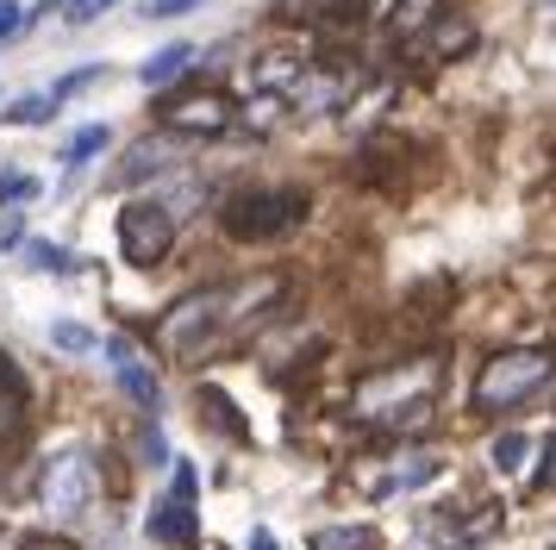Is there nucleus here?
Segmentation results:
<instances>
[{
    "label": "nucleus",
    "instance_id": "f257e3e1",
    "mask_svg": "<svg viewBox=\"0 0 556 550\" xmlns=\"http://www.w3.org/2000/svg\"><path fill=\"white\" fill-rule=\"evenodd\" d=\"M288 300V275L256 270V275H226V282H201L181 300H169L151 325L156 357L169 363H201L213 350L238 345L251 325H263Z\"/></svg>",
    "mask_w": 556,
    "mask_h": 550
},
{
    "label": "nucleus",
    "instance_id": "f03ea898",
    "mask_svg": "<svg viewBox=\"0 0 556 550\" xmlns=\"http://www.w3.org/2000/svg\"><path fill=\"white\" fill-rule=\"evenodd\" d=\"M438 382H444V357H401V363H381L356 382V420L388 425V432H419L431 420V400H438Z\"/></svg>",
    "mask_w": 556,
    "mask_h": 550
},
{
    "label": "nucleus",
    "instance_id": "7ed1b4c3",
    "mask_svg": "<svg viewBox=\"0 0 556 550\" xmlns=\"http://www.w3.org/2000/svg\"><path fill=\"white\" fill-rule=\"evenodd\" d=\"M313 213V195L294 182H251V188H231L219 200V232L231 245H276L288 232H301Z\"/></svg>",
    "mask_w": 556,
    "mask_h": 550
},
{
    "label": "nucleus",
    "instance_id": "20e7f679",
    "mask_svg": "<svg viewBox=\"0 0 556 550\" xmlns=\"http://www.w3.org/2000/svg\"><path fill=\"white\" fill-rule=\"evenodd\" d=\"M551 382H556V350H544V345L494 350L476 370L469 407H476V413H513V407H526L531 395H544Z\"/></svg>",
    "mask_w": 556,
    "mask_h": 550
},
{
    "label": "nucleus",
    "instance_id": "39448f33",
    "mask_svg": "<svg viewBox=\"0 0 556 550\" xmlns=\"http://www.w3.org/2000/svg\"><path fill=\"white\" fill-rule=\"evenodd\" d=\"M156 125L163 138H188V145H213V138H231L238 132V107H231L226 88H176V95L156 100Z\"/></svg>",
    "mask_w": 556,
    "mask_h": 550
},
{
    "label": "nucleus",
    "instance_id": "423d86ee",
    "mask_svg": "<svg viewBox=\"0 0 556 550\" xmlns=\"http://www.w3.org/2000/svg\"><path fill=\"white\" fill-rule=\"evenodd\" d=\"M38 507H45L51 525H76L94 507V457L81 445H63L45 457V470H38Z\"/></svg>",
    "mask_w": 556,
    "mask_h": 550
},
{
    "label": "nucleus",
    "instance_id": "0eeeda50",
    "mask_svg": "<svg viewBox=\"0 0 556 550\" xmlns=\"http://www.w3.org/2000/svg\"><path fill=\"white\" fill-rule=\"evenodd\" d=\"M113 238H119V257H126L131 270H156V263H169V250H176V220L163 213L156 195H138V200L119 207Z\"/></svg>",
    "mask_w": 556,
    "mask_h": 550
},
{
    "label": "nucleus",
    "instance_id": "6e6552de",
    "mask_svg": "<svg viewBox=\"0 0 556 550\" xmlns=\"http://www.w3.org/2000/svg\"><path fill=\"white\" fill-rule=\"evenodd\" d=\"M376 13V0H276L281 25H306L319 38H356Z\"/></svg>",
    "mask_w": 556,
    "mask_h": 550
},
{
    "label": "nucleus",
    "instance_id": "1a4fd4ad",
    "mask_svg": "<svg viewBox=\"0 0 556 550\" xmlns=\"http://www.w3.org/2000/svg\"><path fill=\"white\" fill-rule=\"evenodd\" d=\"M101 350H106V370H113V382L131 395V407H144V413L156 420V413H163V382H156L151 363L131 350V338H106Z\"/></svg>",
    "mask_w": 556,
    "mask_h": 550
},
{
    "label": "nucleus",
    "instance_id": "9d476101",
    "mask_svg": "<svg viewBox=\"0 0 556 550\" xmlns=\"http://www.w3.org/2000/svg\"><path fill=\"white\" fill-rule=\"evenodd\" d=\"M438 20H444V0H394V7H388V45L419 50Z\"/></svg>",
    "mask_w": 556,
    "mask_h": 550
},
{
    "label": "nucleus",
    "instance_id": "9b49d317",
    "mask_svg": "<svg viewBox=\"0 0 556 550\" xmlns=\"http://www.w3.org/2000/svg\"><path fill=\"white\" fill-rule=\"evenodd\" d=\"M151 538L169 545V550H194L201 545V513H194L188 500H163V507L151 513Z\"/></svg>",
    "mask_w": 556,
    "mask_h": 550
},
{
    "label": "nucleus",
    "instance_id": "f8f14e48",
    "mask_svg": "<svg viewBox=\"0 0 556 550\" xmlns=\"http://www.w3.org/2000/svg\"><path fill=\"white\" fill-rule=\"evenodd\" d=\"M176 170V157H169V145H163V138H144V145H131L126 150V163H119V170H113V182H119V188H131V182H144V175H169Z\"/></svg>",
    "mask_w": 556,
    "mask_h": 550
},
{
    "label": "nucleus",
    "instance_id": "ddd939ff",
    "mask_svg": "<svg viewBox=\"0 0 556 550\" xmlns=\"http://www.w3.org/2000/svg\"><path fill=\"white\" fill-rule=\"evenodd\" d=\"M194 57H201V50L194 45H163L156 50V57H144V70H138V82H144V88H169V82H176V75H188L194 70Z\"/></svg>",
    "mask_w": 556,
    "mask_h": 550
},
{
    "label": "nucleus",
    "instance_id": "4468645a",
    "mask_svg": "<svg viewBox=\"0 0 556 550\" xmlns=\"http://www.w3.org/2000/svg\"><path fill=\"white\" fill-rule=\"evenodd\" d=\"M469 45H476V25H469V20H451V13H444V20L431 25V38L419 45V57H438V63H451V57H463Z\"/></svg>",
    "mask_w": 556,
    "mask_h": 550
},
{
    "label": "nucleus",
    "instance_id": "2eb2a0df",
    "mask_svg": "<svg viewBox=\"0 0 556 550\" xmlns=\"http://www.w3.org/2000/svg\"><path fill=\"white\" fill-rule=\"evenodd\" d=\"M306 550H381V532L376 525H319Z\"/></svg>",
    "mask_w": 556,
    "mask_h": 550
},
{
    "label": "nucleus",
    "instance_id": "dca6fc26",
    "mask_svg": "<svg viewBox=\"0 0 556 550\" xmlns=\"http://www.w3.org/2000/svg\"><path fill=\"white\" fill-rule=\"evenodd\" d=\"M106 145H113V125H106V120H88V125H76V132H70L63 163H70V170H81V163H94Z\"/></svg>",
    "mask_w": 556,
    "mask_h": 550
},
{
    "label": "nucleus",
    "instance_id": "f3484780",
    "mask_svg": "<svg viewBox=\"0 0 556 550\" xmlns=\"http://www.w3.org/2000/svg\"><path fill=\"white\" fill-rule=\"evenodd\" d=\"M56 120V100L51 95H20L13 107H0V125H20V132H31V125H51Z\"/></svg>",
    "mask_w": 556,
    "mask_h": 550
},
{
    "label": "nucleus",
    "instance_id": "a211bd4d",
    "mask_svg": "<svg viewBox=\"0 0 556 550\" xmlns=\"http://www.w3.org/2000/svg\"><path fill=\"white\" fill-rule=\"evenodd\" d=\"M26 263L31 270H51V275H76V250L51 245V238H26Z\"/></svg>",
    "mask_w": 556,
    "mask_h": 550
},
{
    "label": "nucleus",
    "instance_id": "6ab92c4d",
    "mask_svg": "<svg viewBox=\"0 0 556 550\" xmlns=\"http://www.w3.org/2000/svg\"><path fill=\"white\" fill-rule=\"evenodd\" d=\"M526 457H531L526 432H501V438H494V450H488V463H494L501 475H519V470H526Z\"/></svg>",
    "mask_w": 556,
    "mask_h": 550
},
{
    "label": "nucleus",
    "instance_id": "aec40b11",
    "mask_svg": "<svg viewBox=\"0 0 556 550\" xmlns=\"http://www.w3.org/2000/svg\"><path fill=\"white\" fill-rule=\"evenodd\" d=\"M38 195H45V182H38V175L0 170V207H7V213H20V207H26V200H38Z\"/></svg>",
    "mask_w": 556,
    "mask_h": 550
},
{
    "label": "nucleus",
    "instance_id": "412c9836",
    "mask_svg": "<svg viewBox=\"0 0 556 550\" xmlns=\"http://www.w3.org/2000/svg\"><path fill=\"white\" fill-rule=\"evenodd\" d=\"M0 400H7V407H31V382L7 350H0Z\"/></svg>",
    "mask_w": 556,
    "mask_h": 550
},
{
    "label": "nucleus",
    "instance_id": "4be33fe9",
    "mask_svg": "<svg viewBox=\"0 0 556 550\" xmlns=\"http://www.w3.org/2000/svg\"><path fill=\"white\" fill-rule=\"evenodd\" d=\"M51 345H56V350H76V357H88V350H101V338H94L88 325H76V320H56V325H51Z\"/></svg>",
    "mask_w": 556,
    "mask_h": 550
},
{
    "label": "nucleus",
    "instance_id": "5701e85b",
    "mask_svg": "<svg viewBox=\"0 0 556 550\" xmlns=\"http://www.w3.org/2000/svg\"><path fill=\"white\" fill-rule=\"evenodd\" d=\"M101 75H106V63H81V70H70V75H63V82L51 88V100L63 107L70 95H81V88H88V82H101Z\"/></svg>",
    "mask_w": 556,
    "mask_h": 550
},
{
    "label": "nucleus",
    "instance_id": "b1692460",
    "mask_svg": "<svg viewBox=\"0 0 556 550\" xmlns=\"http://www.w3.org/2000/svg\"><path fill=\"white\" fill-rule=\"evenodd\" d=\"M206 413H213V425H226V432H231V438H251V432H244V425H238V420H231V400L226 395H219V388H206Z\"/></svg>",
    "mask_w": 556,
    "mask_h": 550
},
{
    "label": "nucleus",
    "instance_id": "393cba45",
    "mask_svg": "<svg viewBox=\"0 0 556 550\" xmlns=\"http://www.w3.org/2000/svg\"><path fill=\"white\" fill-rule=\"evenodd\" d=\"M531 495H556V432L544 438V463L531 475Z\"/></svg>",
    "mask_w": 556,
    "mask_h": 550
},
{
    "label": "nucleus",
    "instance_id": "a878e982",
    "mask_svg": "<svg viewBox=\"0 0 556 550\" xmlns=\"http://www.w3.org/2000/svg\"><path fill=\"white\" fill-rule=\"evenodd\" d=\"M194 7H206V0H144V20H181Z\"/></svg>",
    "mask_w": 556,
    "mask_h": 550
},
{
    "label": "nucleus",
    "instance_id": "bb28decb",
    "mask_svg": "<svg viewBox=\"0 0 556 550\" xmlns=\"http://www.w3.org/2000/svg\"><path fill=\"white\" fill-rule=\"evenodd\" d=\"M20 32H26V7H20V0H0V45L20 38Z\"/></svg>",
    "mask_w": 556,
    "mask_h": 550
},
{
    "label": "nucleus",
    "instance_id": "cd10ccee",
    "mask_svg": "<svg viewBox=\"0 0 556 550\" xmlns=\"http://www.w3.org/2000/svg\"><path fill=\"white\" fill-rule=\"evenodd\" d=\"M106 7H119V0H70V20L88 25V20H101Z\"/></svg>",
    "mask_w": 556,
    "mask_h": 550
},
{
    "label": "nucleus",
    "instance_id": "c85d7f7f",
    "mask_svg": "<svg viewBox=\"0 0 556 550\" xmlns=\"http://www.w3.org/2000/svg\"><path fill=\"white\" fill-rule=\"evenodd\" d=\"M194 488H201L194 463H176V500H194Z\"/></svg>",
    "mask_w": 556,
    "mask_h": 550
},
{
    "label": "nucleus",
    "instance_id": "c756f323",
    "mask_svg": "<svg viewBox=\"0 0 556 550\" xmlns=\"http://www.w3.org/2000/svg\"><path fill=\"white\" fill-rule=\"evenodd\" d=\"M20 550H76L70 538H51V532H31V538H20Z\"/></svg>",
    "mask_w": 556,
    "mask_h": 550
},
{
    "label": "nucleus",
    "instance_id": "7c9ffc66",
    "mask_svg": "<svg viewBox=\"0 0 556 550\" xmlns=\"http://www.w3.org/2000/svg\"><path fill=\"white\" fill-rule=\"evenodd\" d=\"M0 245H26V232H20V213H7V220H0Z\"/></svg>",
    "mask_w": 556,
    "mask_h": 550
},
{
    "label": "nucleus",
    "instance_id": "2f4dec72",
    "mask_svg": "<svg viewBox=\"0 0 556 550\" xmlns=\"http://www.w3.org/2000/svg\"><path fill=\"white\" fill-rule=\"evenodd\" d=\"M144 463H169V450H163V438H156V432H144Z\"/></svg>",
    "mask_w": 556,
    "mask_h": 550
},
{
    "label": "nucleus",
    "instance_id": "473e14b6",
    "mask_svg": "<svg viewBox=\"0 0 556 550\" xmlns=\"http://www.w3.org/2000/svg\"><path fill=\"white\" fill-rule=\"evenodd\" d=\"M251 550H276V538L269 532H251Z\"/></svg>",
    "mask_w": 556,
    "mask_h": 550
},
{
    "label": "nucleus",
    "instance_id": "72a5a7b5",
    "mask_svg": "<svg viewBox=\"0 0 556 550\" xmlns=\"http://www.w3.org/2000/svg\"><path fill=\"white\" fill-rule=\"evenodd\" d=\"M20 420V407H7V400H0V425H13Z\"/></svg>",
    "mask_w": 556,
    "mask_h": 550
},
{
    "label": "nucleus",
    "instance_id": "f704fd0d",
    "mask_svg": "<svg viewBox=\"0 0 556 550\" xmlns=\"http://www.w3.org/2000/svg\"><path fill=\"white\" fill-rule=\"evenodd\" d=\"M0 550H20V545H7V538H0Z\"/></svg>",
    "mask_w": 556,
    "mask_h": 550
}]
</instances>
